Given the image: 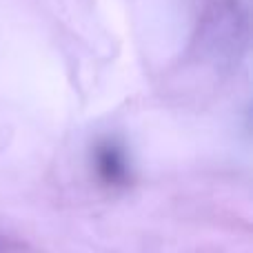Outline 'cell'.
Here are the masks:
<instances>
[{
	"mask_svg": "<svg viewBox=\"0 0 253 253\" xmlns=\"http://www.w3.org/2000/svg\"><path fill=\"white\" fill-rule=\"evenodd\" d=\"M93 169L107 187H125L129 182V162L116 142H100L93 149Z\"/></svg>",
	"mask_w": 253,
	"mask_h": 253,
	"instance_id": "cell-1",
	"label": "cell"
}]
</instances>
